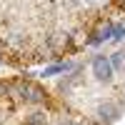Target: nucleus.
<instances>
[{
    "label": "nucleus",
    "mask_w": 125,
    "mask_h": 125,
    "mask_svg": "<svg viewBox=\"0 0 125 125\" xmlns=\"http://www.w3.org/2000/svg\"><path fill=\"white\" fill-rule=\"evenodd\" d=\"M93 75H95L98 80H103V83H108L113 78V62L105 55H98L95 60H93Z\"/></svg>",
    "instance_id": "nucleus-1"
},
{
    "label": "nucleus",
    "mask_w": 125,
    "mask_h": 125,
    "mask_svg": "<svg viewBox=\"0 0 125 125\" xmlns=\"http://www.w3.org/2000/svg\"><path fill=\"white\" fill-rule=\"evenodd\" d=\"M118 115H120V110H118V105H113V103H103V105L98 108V123H100V125L115 123Z\"/></svg>",
    "instance_id": "nucleus-2"
},
{
    "label": "nucleus",
    "mask_w": 125,
    "mask_h": 125,
    "mask_svg": "<svg viewBox=\"0 0 125 125\" xmlns=\"http://www.w3.org/2000/svg\"><path fill=\"white\" fill-rule=\"evenodd\" d=\"M20 90H23V98L30 100V103H40L43 100V90L35 88V85H20Z\"/></svg>",
    "instance_id": "nucleus-3"
},
{
    "label": "nucleus",
    "mask_w": 125,
    "mask_h": 125,
    "mask_svg": "<svg viewBox=\"0 0 125 125\" xmlns=\"http://www.w3.org/2000/svg\"><path fill=\"white\" fill-rule=\"evenodd\" d=\"M62 43H68V35L65 33H55L53 38H50V45H53V48H60Z\"/></svg>",
    "instance_id": "nucleus-4"
},
{
    "label": "nucleus",
    "mask_w": 125,
    "mask_h": 125,
    "mask_svg": "<svg viewBox=\"0 0 125 125\" xmlns=\"http://www.w3.org/2000/svg\"><path fill=\"white\" fill-rule=\"evenodd\" d=\"M28 125H45V115L43 113H33V115L28 118Z\"/></svg>",
    "instance_id": "nucleus-5"
},
{
    "label": "nucleus",
    "mask_w": 125,
    "mask_h": 125,
    "mask_svg": "<svg viewBox=\"0 0 125 125\" xmlns=\"http://www.w3.org/2000/svg\"><path fill=\"white\" fill-rule=\"evenodd\" d=\"M110 62H113V68H120V65H123V58H120V53H115V55H113V60H110Z\"/></svg>",
    "instance_id": "nucleus-6"
},
{
    "label": "nucleus",
    "mask_w": 125,
    "mask_h": 125,
    "mask_svg": "<svg viewBox=\"0 0 125 125\" xmlns=\"http://www.w3.org/2000/svg\"><path fill=\"white\" fill-rule=\"evenodd\" d=\"M62 125H78V123H62Z\"/></svg>",
    "instance_id": "nucleus-7"
}]
</instances>
